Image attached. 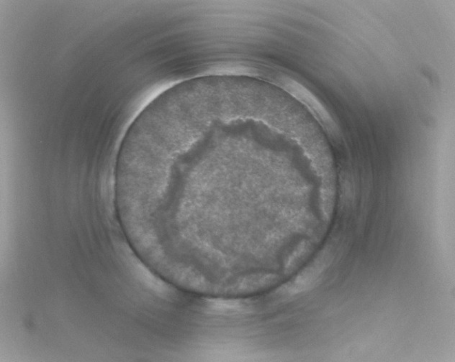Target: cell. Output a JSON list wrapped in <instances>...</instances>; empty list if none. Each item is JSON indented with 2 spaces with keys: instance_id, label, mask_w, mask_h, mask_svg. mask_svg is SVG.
<instances>
[{
  "instance_id": "obj_1",
  "label": "cell",
  "mask_w": 455,
  "mask_h": 362,
  "mask_svg": "<svg viewBox=\"0 0 455 362\" xmlns=\"http://www.w3.org/2000/svg\"><path fill=\"white\" fill-rule=\"evenodd\" d=\"M292 91L294 92L297 98H299L308 106H309L312 111L315 113L321 120L325 123L327 127L332 128L335 123L319 100H317V99L313 96L309 91L301 85L298 84L296 82H292Z\"/></svg>"
}]
</instances>
